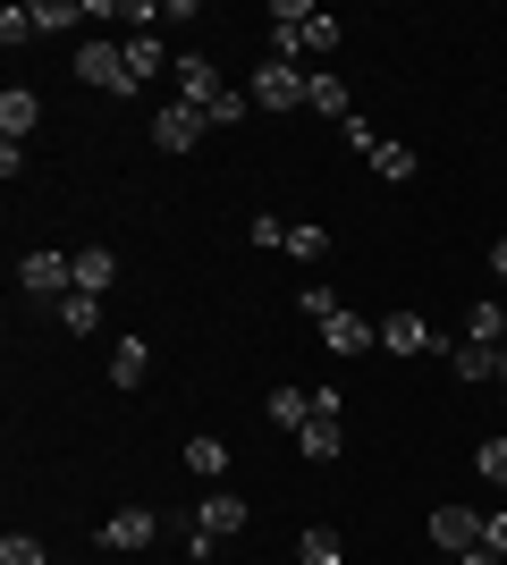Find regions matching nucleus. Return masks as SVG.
<instances>
[{
  "label": "nucleus",
  "instance_id": "obj_1",
  "mask_svg": "<svg viewBox=\"0 0 507 565\" xmlns=\"http://www.w3.org/2000/svg\"><path fill=\"white\" fill-rule=\"evenodd\" d=\"M245 515H254L245 498L212 490L203 507H194V523H187V557H194V565H212V548H220V541H237V532H245Z\"/></svg>",
  "mask_w": 507,
  "mask_h": 565
},
{
  "label": "nucleus",
  "instance_id": "obj_2",
  "mask_svg": "<svg viewBox=\"0 0 507 565\" xmlns=\"http://www.w3.org/2000/svg\"><path fill=\"white\" fill-rule=\"evenodd\" d=\"M76 85H94V94H136L127 51H119V43H102V34H85V43H76Z\"/></svg>",
  "mask_w": 507,
  "mask_h": 565
},
{
  "label": "nucleus",
  "instance_id": "obj_3",
  "mask_svg": "<svg viewBox=\"0 0 507 565\" xmlns=\"http://www.w3.org/2000/svg\"><path fill=\"white\" fill-rule=\"evenodd\" d=\"M169 85H178V102H194L203 118L229 102V85H220V68L203 60V51H178V60H169Z\"/></svg>",
  "mask_w": 507,
  "mask_h": 565
},
{
  "label": "nucleus",
  "instance_id": "obj_4",
  "mask_svg": "<svg viewBox=\"0 0 507 565\" xmlns=\"http://www.w3.org/2000/svg\"><path fill=\"white\" fill-rule=\"evenodd\" d=\"M305 85H314V76L296 68V60H263V68H254V85H245V102H254V110H296V102H305Z\"/></svg>",
  "mask_w": 507,
  "mask_h": 565
},
{
  "label": "nucleus",
  "instance_id": "obj_5",
  "mask_svg": "<svg viewBox=\"0 0 507 565\" xmlns=\"http://www.w3.org/2000/svg\"><path fill=\"white\" fill-rule=\"evenodd\" d=\"M203 136H212V118L194 110V102H178V94H169L161 110H152V143H161V152H194Z\"/></svg>",
  "mask_w": 507,
  "mask_h": 565
},
{
  "label": "nucleus",
  "instance_id": "obj_6",
  "mask_svg": "<svg viewBox=\"0 0 507 565\" xmlns=\"http://www.w3.org/2000/svg\"><path fill=\"white\" fill-rule=\"evenodd\" d=\"M18 287H25V296H76V254H51V245H43V254H25Z\"/></svg>",
  "mask_w": 507,
  "mask_h": 565
},
{
  "label": "nucleus",
  "instance_id": "obj_7",
  "mask_svg": "<svg viewBox=\"0 0 507 565\" xmlns=\"http://www.w3.org/2000/svg\"><path fill=\"white\" fill-rule=\"evenodd\" d=\"M161 541V515H152V507H119V515L102 523V548H110V557H136V548H152Z\"/></svg>",
  "mask_w": 507,
  "mask_h": 565
},
{
  "label": "nucleus",
  "instance_id": "obj_8",
  "mask_svg": "<svg viewBox=\"0 0 507 565\" xmlns=\"http://www.w3.org/2000/svg\"><path fill=\"white\" fill-rule=\"evenodd\" d=\"M381 347H389V354H448L457 338H440L423 312H389V321H381Z\"/></svg>",
  "mask_w": 507,
  "mask_h": 565
},
{
  "label": "nucleus",
  "instance_id": "obj_9",
  "mask_svg": "<svg viewBox=\"0 0 507 565\" xmlns=\"http://www.w3.org/2000/svg\"><path fill=\"white\" fill-rule=\"evenodd\" d=\"M432 548H448V557L483 548V515L474 507H432Z\"/></svg>",
  "mask_w": 507,
  "mask_h": 565
},
{
  "label": "nucleus",
  "instance_id": "obj_10",
  "mask_svg": "<svg viewBox=\"0 0 507 565\" xmlns=\"http://www.w3.org/2000/svg\"><path fill=\"white\" fill-rule=\"evenodd\" d=\"M321 347H330V354H363V347H381V321H363V312L347 305V312L321 321Z\"/></svg>",
  "mask_w": 507,
  "mask_h": 565
},
{
  "label": "nucleus",
  "instance_id": "obj_11",
  "mask_svg": "<svg viewBox=\"0 0 507 565\" xmlns=\"http://www.w3.org/2000/svg\"><path fill=\"white\" fill-rule=\"evenodd\" d=\"M305 110H321V118H356V94H347V76H330V68H314V85H305Z\"/></svg>",
  "mask_w": 507,
  "mask_h": 565
},
{
  "label": "nucleus",
  "instance_id": "obj_12",
  "mask_svg": "<svg viewBox=\"0 0 507 565\" xmlns=\"http://www.w3.org/2000/svg\"><path fill=\"white\" fill-rule=\"evenodd\" d=\"M110 287H119V254H110V245H85V254H76V296H110Z\"/></svg>",
  "mask_w": 507,
  "mask_h": 565
},
{
  "label": "nucleus",
  "instance_id": "obj_13",
  "mask_svg": "<svg viewBox=\"0 0 507 565\" xmlns=\"http://www.w3.org/2000/svg\"><path fill=\"white\" fill-rule=\"evenodd\" d=\"M34 118H43V102L25 94V85H9V94H0V143H25V136H34Z\"/></svg>",
  "mask_w": 507,
  "mask_h": 565
},
{
  "label": "nucleus",
  "instance_id": "obj_14",
  "mask_svg": "<svg viewBox=\"0 0 507 565\" xmlns=\"http://www.w3.org/2000/svg\"><path fill=\"white\" fill-rule=\"evenodd\" d=\"M296 448H305V465H338V448H347V430H338V414H314V423L296 430Z\"/></svg>",
  "mask_w": 507,
  "mask_h": 565
},
{
  "label": "nucleus",
  "instance_id": "obj_15",
  "mask_svg": "<svg viewBox=\"0 0 507 565\" xmlns=\"http://www.w3.org/2000/svg\"><path fill=\"white\" fill-rule=\"evenodd\" d=\"M465 338H474V347H507V305H499V296H474V312H465Z\"/></svg>",
  "mask_w": 507,
  "mask_h": 565
},
{
  "label": "nucleus",
  "instance_id": "obj_16",
  "mask_svg": "<svg viewBox=\"0 0 507 565\" xmlns=\"http://www.w3.org/2000/svg\"><path fill=\"white\" fill-rule=\"evenodd\" d=\"M127 76H136V85H152V76H161L169 68V51H161V34H127Z\"/></svg>",
  "mask_w": 507,
  "mask_h": 565
},
{
  "label": "nucleus",
  "instance_id": "obj_17",
  "mask_svg": "<svg viewBox=\"0 0 507 565\" xmlns=\"http://www.w3.org/2000/svg\"><path fill=\"white\" fill-rule=\"evenodd\" d=\"M145 372H152V347L145 338H119V347H110V380H119V388H145Z\"/></svg>",
  "mask_w": 507,
  "mask_h": 565
},
{
  "label": "nucleus",
  "instance_id": "obj_18",
  "mask_svg": "<svg viewBox=\"0 0 507 565\" xmlns=\"http://www.w3.org/2000/svg\"><path fill=\"white\" fill-rule=\"evenodd\" d=\"M187 472H194V481H220V472H229V439L194 430V439H187Z\"/></svg>",
  "mask_w": 507,
  "mask_h": 565
},
{
  "label": "nucleus",
  "instance_id": "obj_19",
  "mask_svg": "<svg viewBox=\"0 0 507 565\" xmlns=\"http://www.w3.org/2000/svg\"><path fill=\"white\" fill-rule=\"evenodd\" d=\"M490 354H499V347H474V338H457V347H448V372H457V380H474V388H483V380L499 372Z\"/></svg>",
  "mask_w": 507,
  "mask_h": 565
},
{
  "label": "nucleus",
  "instance_id": "obj_20",
  "mask_svg": "<svg viewBox=\"0 0 507 565\" xmlns=\"http://www.w3.org/2000/svg\"><path fill=\"white\" fill-rule=\"evenodd\" d=\"M296 565H347V541H338L330 523H314V532L296 541Z\"/></svg>",
  "mask_w": 507,
  "mask_h": 565
},
{
  "label": "nucleus",
  "instance_id": "obj_21",
  "mask_svg": "<svg viewBox=\"0 0 507 565\" xmlns=\"http://www.w3.org/2000/svg\"><path fill=\"white\" fill-rule=\"evenodd\" d=\"M271 423L305 430V423H314V388H271Z\"/></svg>",
  "mask_w": 507,
  "mask_h": 565
},
{
  "label": "nucleus",
  "instance_id": "obj_22",
  "mask_svg": "<svg viewBox=\"0 0 507 565\" xmlns=\"http://www.w3.org/2000/svg\"><path fill=\"white\" fill-rule=\"evenodd\" d=\"M296 312H305V321H314V330H321L330 312H347V296H338L330 279H314V287H305V296H296Z\"/></svg>",
  "mask_w": 507,
  "mask_h": 565
},
{
  "label": "nucleus",
  "instance_id": "obj_23",
  "mask_svg": "<svg viewBox=\"0 0 507 565\" xmlns=\"http://www.w3.org/2000/svg\"><path fill=\"white\" fill-rule=\"evenodd\" d=\"M474 472H483L490 490H507V430H490L483 448H474Z\"/></svg>",
  "mask_w": 507,
  "mask_h": 565
},
{
  "label": "nucleus",
  "instance_id": "obj_24",
  "mask_svg": "<svg viewBox=\"0 0 507 565\" xmlns=\"http://www.w3.org/2000/svg\"><path fill=\"white\" fill-rule=\"evenodd\" d=\"M372 169H381L389 186H406V178H414V169H423V161H414L406 143H389V136H381V152H372Z\"/></svg>",
  "mask_w": 507,
  "mask_h": 565
},
{
  "label": "nucleus",
  "instance_id": "obj_25",
  "mask_svg": "<svg viewBox=\"0 0 507 565\" xmlns=\"http://www.w3.org/2000/svg\"><path fill=\"white\" fill-rule=\"evenodd\" d=\"M60 321H68L76 338H94L102 330V296H60Z\"/></svg>",
  "mask_w": 507,
  "mask_h": 565
},
{
  "label": "nucleus",
  "instance_id": "obj_26",
  "mask_svg": "<svg viewBox=\"0 0 507 565\" xmlns=\"http://www.w3.org/2000/svg\"><path fill=\"white\" fill-rule=\"evenodd\" d=\"M347 43V25L330 18V9H314V18H305V51H338Z\"/></svg>",
  "mask_w": 507,
  "mask_h": 565
},
{
  "label": "nucleus",
  "instance_id": "obj_27",
  "mask_svg": "<svg viewBox=\"0 0 507 565\" xmlns=\"http://www.w3.org/2000/svg\"><path fill=\"white\" fill-rule=\"evenodd\" d=\"M0 565H51V548L34 541V532H9V541H0Z\"/></svg>",
  "mask_w": 507,
  "mask_h": 565
},
{
  "label": "nucleus",
  "instance_id": "obj_28",
  "mask_svg": "<svg viewBox=\"0 0 507 565\" xmlns=\"http://www.w3.org/2000/svg\"><path fill=\"white\" fill-rule=\"evenodd\" d=\"M288 254L296 262H321V254H330V228H288Z\"/></svg>",
  "mask_w": 507,
  "mask_h": 565
},
{
  "label": "nucleus",
  "instance_id": "obj_29",
  "mask_svg": "<svg viewBox=\"0 0 507 565\" xmlns=\"http://www.w3.org/2000/svg\"><path fill=\"white\" fill-rule=\"evenodd\" d=\"M338 136H347V152H356V161H372V152H381V136H372V118H347Z\"/></svg>",
  "mask_w": 507,
  "mask_h": 565
},
{
  "label": "nucleus",
  "instance_id": "obj_30",
  "mask_svg": "<svg viewBox=\"0 0 507 565\" xmlns=\"http://www.w3.org/2000/svg\"><path fill=\"white\" fill-rule=\"evenodd\" d=\"M245 236H254V245L271 254V245H288V220H279V212H263V220H245Z\"/></svg>",
  "mask_w": 507,
  "mask_h": 565
},
{
  "label": "nucleus",
  "instance_id": "obj_31",
  "mask_svg": "<svg viewBox=\"0 0 507 565\" xmlns=\"http://www.w3.org/2000/svg\"><path fill=\"white\" fill-rule=\"evenodd\" d=\"M483 548H499V557H507V498H490V515H483Z\"/></svg>",
  "mask_w": 507,
  "mask_h": 565
},
{
  "label": "nucleus",
  "instance_id": "obj_32",
  "mask_svg": "<svg viewBox=\"0 0 507 565\" xmlns=\"http://www.w3.org/2000/svg\"><path fill=\"white\" fill-rule=\"evenodd\" d=\"M490 279H499V287H507V228H499V236H490Z\"/></svg>",
  "mask_w": 507,
  "mask_h": 565
},
{
  "label": "nucleus",
  "instance_id": "obj_33",
  "mask_svg": "<svg viewBox=\"0 0 507 565\" xmlns=\"http://www.w3.org/2000/svg\"><path fill=\"white\" fill-rule=\"evenodd\" d=\"M457 565H507V557H499V548H465Z\"/></svg>",
  "mask_w": 507,
  "mask_h": 565
},
{
  "label": "nucleus",
  "instance_id": "obj_34",
  "mask_svg": "<svg viewBox=\"0 0 507 565\" xmlns=\"http://www.w3.org/2000/svg\"><path fill=\"white\" fill-rule=\"evenodd\" d=\"M490 363H499V372H490V380H499V388H507V347H499V354H490Z\"/></svg>",
  "mask_w": 507,
  "mask_h": 565
},
{
  "label": "nucleus",
  "instance_id": "obj_35",
  "mask_svg": "<svg viewBox=\"0 0 507 565\" xmlns=\"http://www.w3.org/2000/svg\"><path fill=\"white\" fill-rule=\"evenodd\" d=\"M499 430H507V423H499Z\"/></svg>",
  "mask_w": 507,
  "mask_h": 565
}]
</instances>
